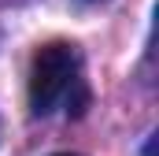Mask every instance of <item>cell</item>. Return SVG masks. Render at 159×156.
<instances>
[{
	"mask_svg": "<svg viewBox=\"0 0 159 156\" xmlns=\"http://www.w3.org/2000/svg\"><path fill=\"white\" fill-rule=\"evenodd\" d=\"M89 104L85 82H81V56L74 45L52 41L37 48L30 63V112L34 115H52L59 108L81 115Z\"/></svg>",
	"mask_w": 159,
	"mask_h": 156,
	"instance_id": "6da1fadb",
	"label": "cell"
},
{
	"mask_svg": "<svg viewBox=\"0 0 159 156\" xmlns=\"http://www.w3.org/2000/svg\"><path fill=\"white\" fill-rule=\"evenodd\" d=\"M56 156H78V153H56Z\"/></svg>",
	"mask_w": 159,
	"mask_h": 156,
	"instance_id": "7a4b0ae2",
	"label": "cell"
}]
</instances>
